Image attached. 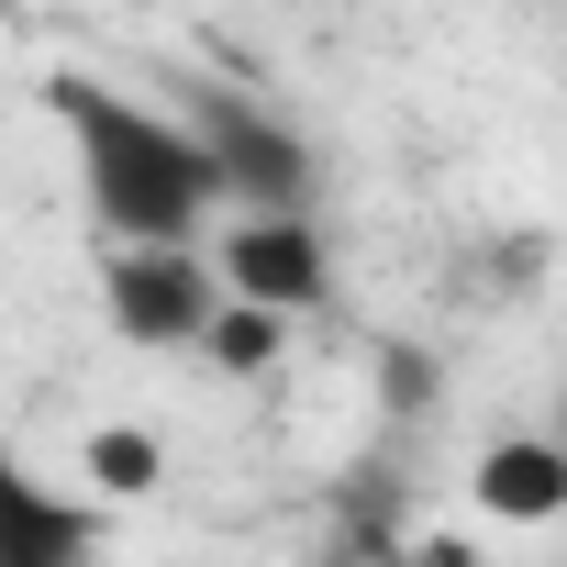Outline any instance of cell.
<instances>
[{"label": "cell", "instance_id": "cell-6", "mask_svg": "<svg viewBox=\"0 0 567 567\" xmlns=\"http://www.w3.org/2000/svg\"><path fill=\"white\" fill-rule=\"evenodd\" d=\"M0 567H90V501L45 478H0Z\"/></svg>", "mask_w": 567, "mask_h": 567}, {"label": "cell", "instance_id": "cell-4", "mask_svg": "<svg viewBox=\"0 0 567 567\" xmlns=\"http://www.w3.org/2000/svg\"><path fill=\"white\" fill-rule=\"evenodd\" d=\"M212 267H223V290L278 301V312H312V301L334 290V256H323V234H312L301 212H245V223L212 245Z\"/></svg>", "mask_w": 567, "mask_h": 567}, {"label": "cell", "instance_id": "cell-1", "mask_svg": "<svg viewBox=\"0 0 567 567\" xmlns=\"http://www.w3.org/2000/svg\"><path fill=\"white\" fill-rule=\"evenodd\" d=\"M68 145H79V178H90V212L123 234V245H189L200 212L223 200V167L200 145V123H167L123 90H90V79H45Z\"/></svg>", "mask_w": 567, "mask_h": 567}, {"label": "cell", "instance_id": "cell-2", "mask_svg": "<svg viewBox=\"0 0 567 567\" xmlns=\"http://www.w3.org/2000/svg\"><path fill=\"white\" fill-rule=\"evenodd\" d=\"M101 301H112V334H123V346H145V357L200 346V334H212V312H223L212 267H200L189 245H112Z\"/></svg>", "mask_w": 567, "mask_h": 567}, {"label": "cell", "instance_id": "cell-8", "mask_svg": "<svg viewBox=\"0 0 567 567\" xmlns=\"http://www.w3.org/2000/svg\"><path fill=\"white\" fill-rule=\"evenodd\" d=\"M156 478H167L156 434H134V423H101V434H90V489H112V501H145Z\"/></svg>", "mask_w": 567, "mask_h": 567}, {"label": "cell", "instance_id": "cell-5", "mask_svg": "<svg viewBox=\"0 0 567 567\" xmlns=\"http://www.w3.org/2000/svg\"><path fill=\"white\" fill-rule=\"evenodd\" d=\"M467 501L489 523H567V445L556 434H501L467 467Z\"/></svg>", "mask_w": 567, "mask_h": 567}, {"label": "cell", "instance_id": "cell-11", "mask_svg": "<svg viewBox=\"0 0 567 567\" xmlns=\"http://www.w3.org/2000/svg\"><path fill=\"white\" fill-rule=\"evenodd\" d=\"M412 567H434V556H412Z\"/></svg>", "mask_w": 567, "mask_h": 567}, {"label": "cell", "instance_id": "cell-7", "mask_svg": "<svg viewBox=\"0 0 567 567\" xmlns=\"http://www.w3.org/2000/svg\"><path fill=\"white\" fill-rule=\"evenodd\" d=\"M278 346H290V312H278V301H245V290H234V301L212 312V334H200V357H212L223 379H267Z\"/></svg>", "mask_w": 567, "mask_h": 567}, {"label": "cell", "instance_id": "cell-10", "mask_svg": "<svg viewBox=\"0 0 567 567\" xmlns=\"http://www.w3.org/2000/svg\"><path fill=\"white\" fill-rule=\"evenodd\" d=\"M423 556H434V567H478V556H467V545H423Z\"/></svg>", "mask_w": 567, "mask_h": 567}, {"label": "cell", "instance_id": "cell-3", "mask_svg": "<svg viewBox=\"0 0 567 567\" xmlns=\"http://www.w3.org/2000/svg\"><path fill=\"white\" fill-rule=\"evenodd\" d=\"M189 123H200V145H212V167H223V189H234L245 212H301V200H312V156H301V134L267 123L256 101L200 90Z\"/></svg>", "mask_w": 567, "mask_h": 567}, {"label": "cell", "instance_id": "cell-9", "mask_svg": "<svg viewBox=\"0 0 567 567\" xmlns=\"http://www.w3.org/2000/svg\"><path fill=\"white\" fill-rule=\"evenodd\" d=\"M379 379H390V412H423V401H434V357H412V346H390Z\"/></svg>", "mask_w": 567, "mask_h": 567}]
</instances>
